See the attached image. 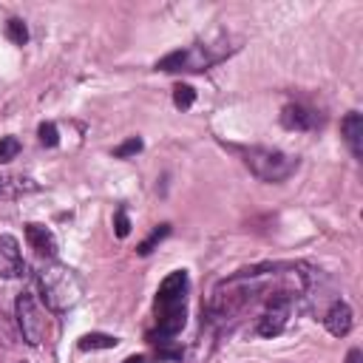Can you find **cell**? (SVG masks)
<instances>
[{
  "instance_id": "20",
  "label": "cell",
  "mask_w": 363,
  "mask_h": 363,
  "mask_svg": "<svg viewBox=\"0 0 363 363\" xmlns=\"http://www.w3.org/2000/svg\"><path fill=\"white\" fill-rule=\"evenodd\" d=\"M113 233H116V238H128V233H130V218H128L125 207H119L113 216Z\"/></svg>"
},
{
  "instance_id": "14",
  "label": "cell",
  "mask_w": 363,
  "mask_h": 363,
  "mask_svg": "<svg viewBox=\"0 0 363 363\" xmlns=\"http://www.w3.org/2000/svg\"><path fill=\"white\" fill-rule=\"evenodd\" d=\"M167 235H170V224H159V227H153V233H150V235L136 247V252H139V255H150V252H153V247H156V244H162Z\"/></svg>"
},
{
  "instance_id": "17",
  "label": "cell",
  "mask_w": 363,
  "mask_h": 363,
  "mask_svg": "<svg viewBox=\"0 0 363 363\" xmlns=\"http://www.w3.org/2000/svg\"><path fill=\"white\" fill-rule=\"evenodd\" d=\"M37 136H40V145H45V147H57L60 145V130H57L54 122H43L37 128Z\"/></svg>"
},
{
  "instance_id": "18",
  "label": "cell",
  "mask_w": 363,
  "mask_h": 363,
  "mask_svg": "<svg viewBox=\"0 0 363 363\" xmlns=\"http://www.w3.org/2000/svg\"><path fill=\"white\" fill-rule=\"evenodd\" d=\"M142 147H145V142H142L139 136H130V139H125L122 145L113 147V156H116V159H128V156H136Z\"/></svg>"
},
{
  "instance_id": "3",
  "label": "cell",
  "mask_w": 363,
  "mask_h": 363,
  "mask_svg": "<svg viewBox=\"0 0 363 363\" xmlns=\"http://www.w3.org/2000/svg\"><path fill=\"white\" fill-rule=\"evenodd\" d=\"M244 164L261 182H284L298 170V156H289L278 147H247Z\"/></svg>"
},
{
  "instance_id": "12",
  "label": "cell",
  "mask_w": 363,
  "mask_h": 363,
  "mask_svg": "<svg viewBox=\"0 0 363 363\" xmlns=\"http://www.w3.org/2000/svg\"><path fill=\"white\" fill-rule=\"evenodd\" d=\"M40 184L31 176H14V173H3L0 176V199H20L26 193H37Z\"/></svg>"
},
{
  "instance_id": "16",
  "label": "cell",
  "mask_w": 363,
  "mask_h": 363,
  "mask_svg": "<svg viewBox=\"0 0 363 363\" xmlns=\"http://www.w3.org/2000/svg\"><path fill=\"white\" fill-rule=\"evenodd\" d=\"M193 102H196V91H193L190 85H182V82H179V85L173 88V105H176L179 111H187Z\"/></svg>"
},
{
  "instance_id": "22",
  "label": "cell",
  "mask_w": 363,
  "mask_h": 363,
  "mask_svg": "<svg viewBox=\"0 0 363 363\" xmlns=\"http://www.w3.org/2000/svg\"><path fill=\"white\" fill-rule=\"evenodd\" d=\"M122 363H145V357H142V354H130V357H125Z\"/></svg>"
},
{
  "instance_id": "6",
  "label": "cell",
  "mask_w": 363,
  "mask_h": 363,
  "mask_svg": "<svg viewBox=\"0 0 363 363\" xmlns=\"http://www.w3.org/2000/svg\"><path fill=\"white\" fill-rule=\"evenodd\" d=\"M289 315H292V295H289V292H275V295L269 298L264 315L258 318L255 332H258L261 337H275V335H281V332L286 329Z\"/></svg>"
},
{
  "instance_id": "1",
  "label": "cell",
  "mask_w": 363,
  "mask_h": 363,
  "mask_svg": "<svg viewBox=\"0 0 363 363\" xmlns=\"http://www.w3.org/2000/svg\"><path fill=\"white\" fill-rule=\"evenodd\" d=\"M187 289L190 278L184 269H173L156 289L153 312H156V332L162 340L179 335L187 320Z\"/></svg>"
},
{
  "instance_id": "13",
  "label": "cell",
  "mask_w": 363,
  "mask_h": 363,
  "mask_svg": "<svg viewBox=\"0 0 363 363\" xmlns=\"http://www.w3.org/2000/svg\"><path fill=\"white\" fill-rule=\"evenodd\" d=\"M119 343V337L105 335V332H88L79 337V349L82 352H94V349H113Z\"/></svg>"
},
{
  "instance_id": "11",
  "label": "cell",
  "mask_w": 363,
  "mask_h": 363,
  "mask_svg": "<svg viewBox=\"0 0 363 363\" xmlns=\"http://www.w3.org/2000/svg\"><path fill=\"white\" fill-rule=\"evenodd\" d=\"M26 241L31 244V250L37 252V255H45V258H54L57 255V238H54V233L48 230V227H43V224H26Z\"/></svg>"
},
{
  "instance_id": "10",
  "label": "cell",
  "mask_w": 363,
  "mask_h": 363,
  "mask_svg": "<svg viewBox=\"0 0 363 363\" xmlns=\"http://www.w3.org/2000/svg\"><path fill=\"white\" fill-rule=\"evenodd\" d=\"M340 133H343V142L349 145L352 156L354 159H363V116L357 111H349L340 122Z\"/></svg>"
},
{
  "instance_id": "9",
  "label": "cell",
  "mask_w": 363,
  "mask_h": 363,
  "mask_svg": "<svg viewBox=\"0 0 363 363\" xmlns=\"http://www.w3.org/2000/svg\"><path fill=\"white\" fill-rule=\"evenodd\" d=\"M352 323H354V315H352V306L346 301H335L323 315V326L335 337H346L352 332Z\"/></svg>"
},
{
  "instance_id": "19",
  "label": "cell",
  "mask_w": 363,
  "mask_h": 363,
  "mask_svg": "<svg viewBox=\"0 0 363 363\" xmlns=\"http://www.w3.org/2000/svg\"><path fill=\"white\" fill-rule=\"evenodd\" d=\"M20 153V142L14 136H0V164L11 162Z\"/></svg>"
},
{
  "instance_id": "21",
  "label": "cell",
  "mask_w": 363,
  "mask_h": 363,
  "mask_svg": "<svg viewBox=\"0 0 363 363\" xmlns=\"http://www.w3.org/2000/svg\"><path fill=\"white\" fill-rule=\"evenodd\" d=\"M346 363H363V352L360 349H349L346 352Z\"/></svg>"
},
{
  "instance_id": "2",
  "label": "cell",
  "mask_w": 363,
  "mask_h": 363,
  "mask_svg": "<svg viewBox=\"0 0 363 363\" xmlns=\"http://www.w3.org/2000/svg\"><path fill=\"white\" fill-rule=\"evenodd\" d=\"M37 284H40L43 301H45V306L51 312H68L82 298V281H79V275L71 267L57 264V261L40 267Z\"/></svg>"
},
{
  "instance_id": "23",
  "label": "cell",
  "mask_w": 363,
  "mask_h": 363,
  "mask_svg": "<svg viewBox=\"0 0 363 363\" xmlns=\"http://www.w3.org/2000/svg\"><path fill=\"white\" fill-rule=\"evenodd\" d=\"M17 363H26V360H17Z\"/></svg>"
},
{
  "instance_id": "8",
  "label": "cell",
  "mask_w": 363,
  "mask_h": 363,
  "mask_svg": "<svg viewBox=\"0 0 363 363\" xmlns=\"http://www.w3.org/2000/svg\"><path fill=\"white\" fill-rule=\"evenodd\" d=\"M281 125L286 130H315L320 125V116L315 111H309L306 105H298V102H289L284 105L281 111Z\"/></svg>"
},
{
  "instance_id": "15",
  "label": "cell",
  "mask_w": 363,
  "mask_h": 363,
  "mask_svg": "<svg viewBox=\"0 0 363 363\" xmlns=\"http://www.w3.org/2000/svg\"><path fill=\"white\" fill-rule=\"evenodd\" d=\"M6 37H9L14 45H26V43H28V28H26V23L17 20V17H11V20L6 23Z\"/></svg>"
},
{
  "instance_id": "5",
  "label": "cell",
  "mask_w": 363,
  "mask_h": 363,
  "mask_svg": "<svg viewBox=\"0 0 363 363\" xmlns=\"http://www.w3.org/2000/svg\"><path fill=\"white\" fill-rule=\"evenodd\" d=\"M224 54H210L207 45H190V48H179L170 51L167 57H162L156 62V71H204L213 62H218Z\"/></svg>"
},
{
  "instance_id": "7",
  "label": "cell",
  "mask_w": 363,
  "mask_h": 363,
  "mask_svg": "<svg viewBox=\"0 0 363 363\" xmlns=\"http://www.w3.org/2000/svg\"><path fill=\"white\" fill-rule=\"evenodd\" d=\"M26 272V261L20 252V241L9 233H0V278H20Z\"/></svg>"
},
{
  "instance_id": "4",
  "label": "cell",
  "mask_w": 363,
  "mask_h": 363,
  "mask_svg": "<svg viewBox=\"0 0 363 363\" xmlns=\"http://www.w3.org/2000/svg\"><path fill=\"white\" fill-rule=\"evenodd\" d=\"M14 315H17L23 340L28 346H40L48 335V318H45V309L40 306V301L31 292H20L14 301Z\"/></svg>"
}]
</instances>
